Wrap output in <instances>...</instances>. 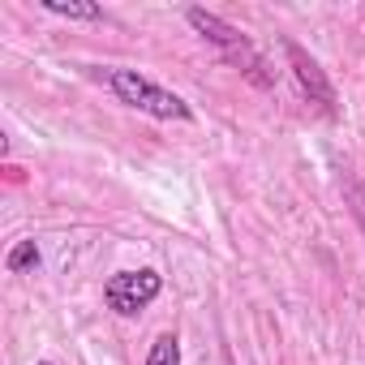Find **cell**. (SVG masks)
<instances>
[{"instance_id":"6da1fadb","label":"cell","mask_w":365,"mask_h":365,"mask_svg":"<svg viewBox=\"0 0 365 365\" xmlns=\"http://www.w3.org/2000/svg\"><path fill=\"white\" fill-rule=\"evenodd\" d=\"M185 22L211 43V48H220L224 52V61L228 65H237L254 86H271V73H267V65H262V56H258V48L237 31V26H228L224 18H215V14H207V9H185Z\"/></svg>"},{"instance_id":"7a4b0ae2","label":"cell","mask_w":365,"mask_h":365,"mask_svg":"<svg viewBox=\"0 0 365 365\" xmlns=\"http://www.w3.org/2000/svg\"><path fill=\"white\" fill-rule=\"evenodd\" d=\"M103 82L112 86V95L120 103H129V108H138V112H146L155 120H194V108L185 99L172 95V91H163V86H155L138 69H108Z\"/></svg>"},{"instance_id":"3957f363","label":"cell","mask_w":365,"mask_h":365,"mask_svg":"<svg viewBox=\"0 0 365 365\" xmlns=\"http://www.w3.org/2000/svg\"><path fill=\"white\" fill-rule=\"evenodd\" d=\"M159 292H163L159 271L142 267V271H116V275L108 279V288H103V301H108V309H116L120 318H133V314H142Z\"/></svg>"},{"instance_id":"277c9868","label":"cell","mask_w":365,"mask_h":365,"mask_svg":"<svg viewBox=\"0 0 365 365\" xmlns=\"http://www.w3.org/2000/svg\"><path fill=\"white\" fill-rule=\"evenodd\" d=\"M284 52H288V65H292V73H297V82H301V91L322 108V112H335V86L327 82V73H322V65L297 43V39H284Z\"/></svg>"},{"instance_id":"5b68a950","label":"cell","mask_w":365,"mask_h":365,"mask_svg":"<svg viewBox=\"0 0 365 365\" xmlns=\"http://www.w3.org/2000/svg\"><path fill=\"white\" fill-rule=\"evenodd\" d=\"M43 9L56 18H73V22H99L103 18V9L86 5V0H43Z\"/></svg>"},{"instance_id":"8992f818","label":"cell","mask_w":365,"mask_h":365,"mask_svg":"<svg viewBox=\"0 0 365 365\" xmlns=\"http://www.w3.org/2000/svg\"><path fill=\"white\" fill-rule=\"evenodd\" d=\"M39 262H43V254H39V245H35V241H18V245L9 250V258H5V267H9L14 275L39 271Z\"/></svg>"},{"instance_id":"52a82bcc","label":"cell","mask_w":365,"mask_h":365,"mask_svg":"<svg viewBox=\"0 0 365 365\" xmlns=\"http://www.w3.org/2000/svg\"><path fill=\"white\" fill-rule=\"evenodd\" d=\"M146 365H180V339L176 335H159L146 352Z\"/></svg>"},{"instance_id":"ba28073f","label":"cell","mask_w":365,"mask_h":365,"mask_svg":"<svg viewBox=\"0 0 365 365\" xmlns=\"http://www.w3.org/2000/svg\"><path fill=\"white\" fill-rule=\"evenodd\" d=\"M39 365H52V361H39Z\"/></svg>"}]
</instances>
